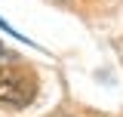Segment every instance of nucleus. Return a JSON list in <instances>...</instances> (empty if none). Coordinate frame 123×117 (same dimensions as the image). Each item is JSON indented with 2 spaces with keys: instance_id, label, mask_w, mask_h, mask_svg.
<instances>
[{
  "instance_id": "1",
  "label": "nucleus",
  "mask_w": 123,
  "mask_h": 117,
  "mask_svg": "<svg viewBox=\"0 0 123 117\" xmlns=\"http://www.w3.org/2000/svg\"><path fill=\"white\" fill-rule=\"evenodd\" d=\"M37 99V74L28 65H0V108H28Z\"/></svg>"
},
{
  "instance_id": "2",
  "label": "nucleus",
  "mask_w": 123,
  "mask_h": 117,
  "mask_svg": "<svg viewBox=\"0 0 123 117\" xmlns=\"http://www.w3.org/2000/svg\"><path fill=\"white\" fill-rule=\"evenodd\" d=\"M0 28H3V31H9V37H15V40H25V43H28V37H22L18 31H12V28H9V22H3V19H0Z\"/></svg>"
},
{
  "instance_id": "3",
  "label": "nucleus",
  "mask_w": 123,
  "mask_h": 117,
  "mask_svg": "<svg viewBox=\"0 0 123 117\" xmlns=\"http://www.w3.org/2000/svg\"><path fill=\"white\" fill-rule=\"evenodd\" d=\"M0 58H12V56H9V52H6V49L0 46Z\"/></svg>"
}]
</instances>
